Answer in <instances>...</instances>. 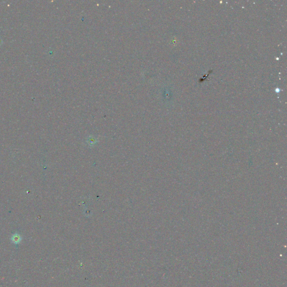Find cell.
<instances>
[{"label":"cell","mask_w":287,"mask_h":287,"mask_svg":"<svg viewBox=\"0 0 287 287\" xmlns=\"http://www.w3.org/2000/svg\"><path fill=\"white\" fill-rule=\"evenodd\" d=\"M21 238L20 236L18 234H13L11 238V240L13 243L14 244H19V242L21 241Z\"/></svg>","instance_id":"cell-1"}]
</instances>
